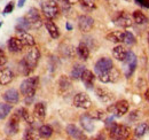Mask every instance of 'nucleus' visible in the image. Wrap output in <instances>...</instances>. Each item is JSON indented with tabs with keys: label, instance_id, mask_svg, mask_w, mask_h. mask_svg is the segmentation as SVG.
<instances>
[{
	"label": "nucleus",
	"instance_id": "nucleus-42",
	"mask_svg": "<svg viewBox=\"0 0 149 140\" xmlns=\"http://www.w3.org/2000/svg\"><path fill=\"white\" fill-rule=\"evenodd\" d=\"M6 62H7V56H6L5 52L0 48V67H3L6 64Z\"/></svg>",
	"mask_w": 149,
	"mask_h": 140
},
{
	"label": "nucleus",
	"instance_id": "nucleus-5",
	"mask_svg": "<svg viewBox=\"0 0 149 140\" xmlns=\"http://www.w3.org/2000/svg\"><path fill=\"white\" fill-rule=\"evenodd\" d=\"M96 77L99 78V80H100L101 83H104V84L116 83V82H118L119 78H120V71L113 67L112 69L108 70V71H106V72H102V74L96 75Z\"/></svg>",
	"mask_w": 149,
	"mask_h": 140
},
{
	"label": "nucleus",
	"instance_id": "nucleus-18",
	"mask_svg": "<svg viewBox=\"0 0 149 140\" xmlns=\"http://www.w3.org/2000/svg\"><path fill=\"white\" fill-rule=\"evenodd\" d=\"M14 78L13 71L7 67H0V85L9 84Z\"/></svg>",
	"mask_w": 149,
	"mask_h": 140
},
{
	"label": "nucleus",
	"instance_id": "nucleus-16",
	"mask_svg": "<svg viewBox=\"0 0 149 140\" xmlns=\"http://www.w3.org/2000/svg\"><path fill=\"white\" fill-rule=\"evenodd\" d=\"M67 133L74 140H87V137L84 134V132L80 130V129H78L76 125L74 124H69L68 126H67Z\"/></svg>",
	"mask_w": 149,
	"mask_h": 140
},
{
	"label": "nucleus",
	"instance_id": "nucleus-11",
	"mask_svg": "<svg viewBox=\"0 0 149 140\" xmlns=\"http://www.w3.org/2000/svg\"><path fill=\"white\" fill-rule=\"evenodd\" d=\"M123 62H124V66H125V76L130 77L135 71V68H136V56H135V54L132 51H127V55H126V57Z\"/></svg>",
	"mask_w": 149,
	"mask_h": 140
},
{
	"label": "nucleus",
	"instance_id": "nucleus-53",
	"mask_svg": "<svg viewBox=\"0 0 149 140\" xmlns=\"http://www.w3.org/2000/svg\"><path fill=\"white\" fill-rule=\"evenodd\" d=\"M55 1H56V0H55Z\"/></svg>",
	"mask_w": 149,
	"mask_h": 140
},
{
	"label": "nucleus",
	"instance_id": "nucleus-47",
	"mask_svg": "<svg viewBox=\"0 0 149 140\" xmlns=\"http://www.w3.org/2000/svg\"><path fill=\"white\" fill-rule=\"evenodd\" d=\"M146 99L148 100V102H149V90H147V91H146Z\"/></svg>",
	"mask_w": 149,
	"mask_h": 140
},
{
	"label": "nucleus",
	"instance_id": "nucleus-8",
	"mask_svg": "<svg viewBox=\"0 0 149 140\" xmlns=\"http://www.w3.org/2000/svg\"><path fill=\"white\" fill-rule=\"evenodd\" d=\"M94 92H95V95L97 97V99L103 104H111L115 100V94L109 88L97 86V88H95Z\"/></svg>",
	"mask_w": 149,
	"mask_h": 140
},
{
	"label": "nucleus",
	"instance_id": "nucleus-48",
	"mask_svg": "<svg viewBox=\"0 0 149 140\" xmlns=\"http://www.w3.org/2000/svg\"><path fill=\"white\" fill-rule=\"evenodd\" d=\"M67 29H68V30H71V29H72V27H71L69 23H67Z\"/></svg>",
	"mask_w": 149,
	"mask_h": 140
},
{
	"label": "nucleus",
	"instance_id": "nucleus-38",
	"mask_svg": "<svg viewBox=\"0 0 149 140\" xmlns=\"http://www.w3.org/2000/svg\"><path fill=\"white\" fill-rule=\"evenodd\" d=\"M123 43L129 45V46H132L135 44V37L133 36L132 32L130 31H124V38H123Z\"/></svg>",
	"mask_w": 149,
	"mask_h": 140
},
{
	"label": "nucleus",
	"instance_id": "nucleus-27",
	"mask_svg": "<svg viewBox=\"0 0 149 140\" xmlns=\"http://www.w3.org/2000/svg\"><path fill=\"white\" fill-rule=\"evenodd\" d=\"M39 139H40L39 131L36 130L33 126H30V127L25 129L24 134H23V140H39Z\"/></svg>",
	"mask_w": 149,
	"mask_h": 140
},
{
	"label": "nucleus",
	"instance_id": "nucleus-10",
	"mask_svg": "<svg viewBox=\"0 0 149 140\" xmlns=\"http://www.w3.org/2000/svg\"><path fill=\"white\" fill-rule=\"evenodd\" d=\"M74 107L80 108V109H90L92 107V101L86 93L80 92L74 97Z\"/></svg>",
	"mask_w": 149,
	"mask_h": 140
},
{
	"label": "nucleus",
	"instance_id": "nucleus-50",
	"mask_svg": "<svg viewBox=\"0 0 149 140\" xmlns=\"http://www.w3.org/2000/svg\"><path fill=\"white\" fill-rule=\"evenodd\" d=\"M124 1H131V0H124Z\"/></svg>",
	"mask_w": 149,
	"mask_h": 140
},
{
	"label": "nucleus",
	"instance_id": "nucleus-35",
	"mask_svg": "<svg viewBox=\"0 0 149 140\" xmlns=\"http://www.w3.org/2000/svg\"><path fill=\"white\" fill-rule=\"evenodd\" d=\"M12 109H13L12 105L1 102V104H0V120L6 118V117L8 116V114L12 111Z\"/></svg>",
	"mask_w": 149,
	"mask_h": 140
},
{
	"label": "nucleus",
	"instance_id": "nucleus-52",
	"mask_svg": "<svg viewBox=\"0 0 149 140\" xmlns=\"http://www.w3.org/2000/svg\"><path fill=\"white\" fill-rule=\"evenodd\" d=\"M0 25H1V23H0Z\"/></svg>",
	"mask_w": 149,
	"mask_h": 140
},
{
	"label": "nucleus",
	"instance_id": "nucleus-19",
	"mask_svg": "<svg viewBox=\"0 0 149 140\" xmlns=\"http://www.w3.org/2000/svg\"><path fill=\"white\" fill-rule=\"evenodd\" d=\"M81 82L84 83L85 88H93L94 86V80H95V75L91 70L88 69H85L83 75H81Z\"/></svg>",
	"mask_w": 149,
	"mask_h": 140
},
{
	"label": "nucleus",
	"instance_id": "nucleus-43",
	"mask_svg": "<svg viewBox=\"0 0 149 140\" xmlns=\"http://www.w3.org/2000/svg\"><path fill=\"white\" fill-rule=\"evenodd\" d=\"M134 2L143 8H149V0H134Z\"/></svg>",
	"mask_w": 149,
	"mask_h": 140
},
{
	"label": "nucleus",
	"instance_id": "nucleus-44",
	"mask_svg": "<svg viewBox=\"0 0 149 140\" xmlns=\"http://www.w3.org/2000/svg\"><path fill=\"white\" fill-rule=\"evenodd\" d=\"M91 140H106V134L104 133H99V134H96L94 138H92Z\"/></svg>",
	"mask_w": 149,
	"mask_h": 140
},
{
	"label": "nucleus",
	"instance_id": "nucleus-3",
	"mask_svg": "<svg viewBox=\"0 0 149 140\" xmlns=\"http://www.w3.org/2000/svg\"><path fill=\"white\" fill-rule=\"evenodd\" d=\"M41 12L47 20H54L58 16L60 8L55 0H47L41 4Z\"/></svg>",
	"mask_w": 149,
	"mask_h": 140
},
{
	"label": "nucleus",
	"instance_id": "nucleus-17",
	"mask_svg": "<svg viewBox=\"0 0 149 140\" xmlns=\"http://www.w3.org/2000/svg\"><path fill=\"white\" fill-rule=\"evenodd\" d=\"M79 123H80L83 130L86 131V132H93L94 129H95L94 120H92V118L90 117L88 114H84V115H81L80 118H79Z\"/></svg>",
	"mask_w": 149,
	"mask_h": 140
},
{
	"label": "nucleus",
	"instance_id": "nucleus-13",
	"mask_svg": "<svg viewBox=\"0 0 149 140\" xmlns=\"http://www.w3.org/2000/svg\"><path fill=\"white\" fill-rule=\"evenodd\" d=\"M19 115L15 113L12 118L6 123V126H5V132L8 134V136H13V134H16L19 130Z\"/></svg>",
	"mask_w": 149,
	"mask_h": 140
},
{
	"label": "nucleus",
	"instance_id": "nucleus-31",
	"mask_svg": "<svg viewBox=\"0 0 149 140\" xmlns=\"http://www.w3.org/2000/svg\"><path fill=\"white\" fill-rule=\"evenodd\" d=\"M85 69H86V68H85L83 64H79V63L74 64L72 70H71V74H70L71 79H74V80L80 79V78H81V75H83V72H84Z\"/></svg>",
	"mask_w": 149,
	"mask_h": 140
},
{
	"label": "nucleus",
	"instance_id": "nucleus-41",
	"mask_svg": "<svg viewBox=\"0 0 149 140\" xmlns=\"http://www.w3.org/2000/svg\"><path fill=\"white\" fill-rule=\"evenodd\" d=\"M14 4H15L14 1L8 2V4L6 5V7L3 8V14H9V13H12V12L14 10V7H15V5H14Z\"/></svg>",
	"mask_w": 149,
	"mask_h": 140
},
{
	"label": "nucleus",
	"instance_id": "nucleus-33",
	"mask_svg": "<svg viewBox=\"0 0 149 140\" xmlns=\"http://www.w3.org/2000/svg\"><path fill=\"white\" fill-rule=\"evenodd\" d=\"M38 131H39L40 138H49V137H52V134H53V129H52V126H51V125H47V124L41 125V126L38 129Z\"/></svg>",
	"mask_w": 149,
	"mask_h": 140
},
{
	"label": "nucleus",
	"instance_id": "nucleus-14",
	"mask_svg": "<svg viewBox=\"0 0 149 140\" xmlns=\"http://www.w3.org/2000/svg\"><path fill=\"white\" fill-rule=\"evenodd\" d=\"M94 27L93 18L88 15H80L78 18V28L81 32H90Z\"/></svg>",
	"mask_w": 149,
	"mask_h": 140
},
{
	"label": "nucleus",
	"instance_id": "nucleus-1",
	"mask_svg": "<svg viewBox=\"0 0 149 140\" xmlns=\"http://www.w3.org/2000/svg\"><path fill=\"white\" fill-rule=\"evenodd\" d=\"M38 84H39V78L37 76L33 77H28L26 79H24L21 85H19V91L22 93V95H24L25 98L28 97H35L36 91H37Z\"/></svg>",
	"mask_w": 149,
	"mask_h": 140
},
{
	"label": "nucleus",
	"instance_id": "nucleus-15",
	"mask_svg": "<svg viewBox=\"0 0 149 140\" xmlns=\"http://www.w3.org/2000/svg\"><path fill=\"white\" fill-rule=\"evenodd\" d=\"M3 100L9 105H15L19 100V93L16 88H9L2 94Z\"/></svg>",
	"mask_w": 149,
	"mask_h": 140
},
{
	"label": "nucleus",
	"instance_id": "nucleus-4",
	"mask_svg": "<svg viewBox=\"0 0 149 140\" xmlns=\"http://www.w3.org/2000/svg\"><path fill=\"white\" fill-rule=\"evenodd\" d=\"M130 105L126 100H119L116 104L108 107V113L112 114L113 117H122L125 114H127Z\"/></svg>",
	"mask_w": 149,
	"mask_h": 140
},
{
	"label": "nucleus",
	"instance_id": "nucleus-23",
	"mask_svg": "<svg viewBox=\"0 0 149 140\" xmlns=\"http://www.w3.org/2000/svg\"><path fill=\"white\" fill-rule=\"evenodd\" d=\"M149 132V124L147 122H141L139 124H136V126L133 130V134L135 138H141L145 134H147Z\"/></svg>",
	"mask_w": 149,
	"mask_h": 140
},
{
	"label": "nucleus",
	"instance_id": "nucleus-51",
	"mask_svg": "<svg viewBox=\"0 0 149 140\" xmlns=\"http://www.w3.org/2000/svg\"><path fill=\"white\" fill-rule=\"evenodd\" d=\"M148 41H149V37H148Z\"/></svg>",
	"mask_w": 149,
	"mask_h": 140
},
{
	"label": "nucleus",
	"instance_id": "nucleus-39",
	"mask_svg": "<svg viewBox=\"0 0 149 140\" xmlns=\"http://www.w3.org/2000/svg\"><path fill=\"white\" fill-rule=\"evenodd\" d=\"M19 70H21L22 75H24V76H29L32 72V70L29 68V66L26 64V62L24 61V59H22V61L19 62Z\"/></svg>",
	"mask_w": 149,
	"mask_h": 140
},
{
	"label": "nucleus",
	"instance_id": "nucleus-25",
	"mask_svg": "<svg viewBox=\"0 0 149 140\" xmlns=\"http://www.w3.org/2000/svg\"><path fill=\"white\" fill-rule=\"evenodd\" d=\"M33 116L39 120V121H42L45 120L46 117V105L44 102H38L35 105L33 108Z\"/></svg>",
	"mask_w": 149,
	"mask_h": 140
},
{
	"label": "nucleus",
	"instance_id": "nucleus-24",
	"mask_svg": "<svg viewBox=\"0 0 149 140\" xmlns=\"http://www.w3.org/2000/svg\"><path fill=\"white\" fill-rule=\"evenodd\" d=\"M126 55H127V50H126L123 45H117V46H115V47L112 48V56H113L117 61L123 62V61L125 60Z\"/></svg>",
	"mask_w": 149,
	"mask_h": 140
},
{
	"label": "nucleus",
	"instance_id": "nucleus-40",
	"mask_svg": "<svg viewBox=\"0 0 149 140\" xmlns=\"http://www.w3.org/2000/svg\"><path fill=\"white\" fill-rule=\"evenodd\" d=\"M140 117H141V114H140V111H139V110H134V111H132V113L130 114V116H129V120H130L131 122H135V121H138Z\"/></svg>",
	"mask_w": 149,
	"mask_h": 140
},
{
	"label": "nucleus",
	"instance_id": "nucleus-29",
	"mask_svg": "<svg viewBox=\"0 0 149 140\" xmlns=\"http://www.w3.org/2000/svg\"><path fill=\"white\" fill-rule=\"evenodd\" d=\"M77 54H78V56L81 60L86 61L88 59V56H90V48H88V46L86 44H84V43H80L78 45V47H77Z\"/></svg>",
	"mask_w": 149,
	"mask_h": 140
},
{
	"label": "nucleus",
	"instance_id": "nucleus-26",
	"mask_svg": "<svg viewBox=\"0 0 149 140\" xmlns=\"http://www.w3.org/2000/svg\"><path fill=\"white\" fill-rule=\"evenodd\" d=\"M16 114L21 117V120H24L29 125H33L35 124V116H32L25 108H19L16 110Z\"/></svg>",
	"mask_w": 149,
	"mask_h": 140
},
{
	"label": "nucleus",
	"instance_id": "nucleus-49",
	"mask_svg": "<svg viewBox=\"0 0 149 140\" xmlns=\"http://www.w3.org/2000/svg\"><path fill=\"white\" fill-rule=\"evenodd\" d=\"M133 140H140L139 138H135V139H133Z\"/></svg>",
	"mask_w": 149,
	"mask_h": 140
},
{
	"label": "nucleus",
	"instance_id": "nucleus-46",
	"mask_svg": "<svg viewBox=\"0 0 149 140\" xmlns=\"http://www.w3.org/2000/svg\"><path fill=\"white\" fill-rule=\"evenodd\" d=\"M24 2H25V0H19V7H22L24 5Z\"/></svg>",
	"mask_w": 149,
	"mask_h": 140
},
{
	"label": "nucleus",
	"instance_id": "nucleus-30",
	"mask_svg": "<svg viewBox=\"0 0 149 140\" xmlns=\"http://www.w3.org/2000/svg\"><path fill=\"white\" fill-rule=\"evenodd\" d=\"M15 29H16L17 32H24V31L30 30L31 29V25L29 24L28 20L25 18H17V23H16Z\"/></svg>",
	"mask_w": 149,
	"mask_h": 140
},
{
	"label": "nucleus",
	"instance_id": "nucleus-12",
	"mask_svg": "<svg viewBox=\"0 0 149 140\" xmlns=\"http://www.w3.org/2000/svg\"><path fill=\"white\" fill-rule=\"evenodd\" d=\"M112 68H113V62H112L111 59H109V57H101V59H99L96 61L95 66H94V70H95L96 75L106 72V71L112 69Z\"/></svg>",
	"mask_w": 149,
	"mask_h": 140
},
{
	"label": "nucleus",
	"instance_id": "nucleus-36",
	"mask_svg": "<svg viewBox=\"0 0 149 140\" xmlns=\"http://www.w3.org/2000/svg\"><path fill=\"white\" fill-rule=\"evenodd\" d=\"M58 86L60 90L63 92V91H68L69 88H71V80L67 77V76H62L58 80Z\"/></svg>",
	"mask_w": 149,
	"mask_h": 140
},
{
	"label": "nucleus",
	"instance_id": "nucleus-7",
	"mask_svg": "<svg viewBox=\"0 0 149 140\" xmlns=\"http://www.w3.org/2000/svg\"><path fill=\"white\" fill-rule=\"evenodd\" d=\"M24 18L28 20L29 24H30L31 28H33V29H39V28L42 25V23H44L42 20H41L39 10H38L37 8H35V7L30 8Z\"/></svg>",
	"mask_w": 149,
	"mask_h": 140
},
{
	"label": "nucleus",
	"instance_id": "nucleus-22",
	"mask_svg": "<svg viewBox=\"0 0 149 140\" xmlns=\"http://www.w3.org/2000/svg\"><path fill=\"white\" fill-rule=\"evenodd\" d=\"M44 24H45V27H46V29H47L49 36L53 39H57L60 37V30H58L57 25L53 22V20H47L46 18V21L44 22Z\"/></svg>",
	"mask_w": 149,
	"mask_h": 140
},
{
	"label": "nucleus",
	"instance_id": "nucleus-37",
	"mask_svg": "<svg viewBox=\"0 0 149 140\" xmlns=\"http://www.w3.org/2000/svg\"><path fill=\"white\" fill-rule=\"evenodd\" d=\"M81 7L88 12L94 10L96 8V5H95V0H79Z\"/></svg>",
	"mask_w": 149,
	"mask_h": 140
},
{
	"label": "nucleus",
	"instance_id": "nucleus-21",
	"mask_svg": "<svg viewBox=\"0 0 149 140\" xmlns=\"http://www.w3.org/2000/svg\"><path fill=\"white\" fill-rule=\"evenodd\" d=\"M7 47L12 53H19L23 50L24 45L21 43V40L17 37H12V38H9V40L7 43Z\"/></svg>",
	"mask_w": 149,
	"mask_h": 140
},
{
	"label": "nucleus",
	"instance_id": "nucleus-2",
	"mask_svg": "<svg viewBox=\"0 0 149 140\" xmlns=\"http://www.w3.org/2000/svg\"><path fill=\"white\" fill-rule=\"evenodd\" d=\"M109 136L112 140H126L130 138L131 129L126 125L113 123L109 127Z\"/></svg>",
	"mask_w": 149,
	"mask_h": 140
},
{
	"label": "nucleus",
	"instance_id": "nucleus-45",
	"mask_svg": "<svg viewBox=\"0 0 149 140\" xmlns=\"http://www.w3.org/2000/svg\"><path fill=\"white\" fill-rule=\"evenodd\" d=\"M63 1H64V2H67V4H68V5H70V6L79 2V0H63Z\"/></svg>",
	"mask_w": 149,
	"mask_h": 140
},
{
	"label": "nucleus",
	"instance_id": "nucleus-32",
	"mask_svg": "<svg viewBox=\"0 0 149 140\" xmlns=\"http://www.w3.org/2000/svg\"><path fill=\"white\" fill-rule=\"evenodd\" d=\"M109 41L111 43H123V38H124V31H112L110 34H108L106 37Z\"/></svg>",
	"mask_w": 149,
	"mask_h": 140
},
{
	"label": "nucleus",
	"instance_id": "nucleus-6",
	"mask_svg": "<svg viewBox=\"0 0 149 140\" xmlns=\"http://www.w3.org/2000/svg\"><path fill=\"white\" fill-rule=\"evenodd\" d=\"M40 59V51L38 50L36 46L30 47V50L28 51V53L24 56V61L26 62V64L29 66V68L32 70H35V68L37 67L38 62Z\"/></svg>",
	"mask_w": 149,
	"mask_h": 140
},
{
	"label": "nucleus",
	"instance_id": "nucleus-34",
	"mask_svg": "<svg viewBox=\"0 0 149 140\" xmlns=\"http://www.w3.org/2000/svg\"><path fill=\"white\" fill-rule=\"evenodd\" d=\"M88 115H90V117H91L92 120H95V121H104L106 117H107L106 111H103V110H101V109H95L93 111L88 113Z\"/></svg>",
	"mask_w": 149,
	"mask_h": 140
},
{
	"label": "nucleus",
	"instance_id": "nucleus-9",
	"mask_svg": "<svg viewBox=\"0 0 149 140\" xmlns=\"http://www.w3.org/2000/svg\"><path fill=\"white\" fill-rule=\"evenodd\" d=\"M113 22L117 27L119 28H123V29H127V28H131L133 25V18L130 14H127L126 12H119L116 18H113Z\"/></svg>",
	"mask_w": 149,
	"mask_h": 140
},
{
	"label": "nucleus",
	"instance_id": "nucleus-20",
	"mask_svg": "<svg viewBox=\"0 0 149 140\" xmlns=\"http://www.w3.org/2000/svg\"><path fill=\"white\" fill-rule=\"evenodd\" d=\"M21 40V43L24 45V46H28V47H33L36 45V40L33 38V36L30 35L29 32L24 31V32H17V36H16Z\"/></svg>",
	"mask_w": 149,
	"mask_h": 140
},
{
	"label": "nucleus",
	"instance_id": "nucleus-28",
	"mask_svg": "<svg viewBox=\"0 0 149 140\" xmlns=\"http://www.w3.org/2000/svg\"><path fill=\"white\" fill-rule=\"evenodd\" d=\"M132 18H133V22L135 24H139V25H142V24H146L148 22V18L147 16L141 12V10H134L132 13Z\"/></svg>",
	"mask_w": 149,
	"mask_h": 140
}]
</instances>
